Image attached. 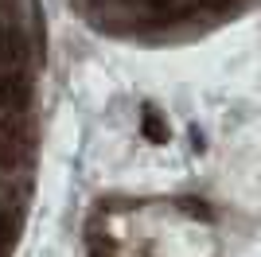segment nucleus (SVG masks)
Here are the masks:
<instances>
[{
  "mask_svg": "<svg viewBox=\"0 0 261 257\" xmlns=\"http://www.w3.org/2000/svg\"><path fill=\"white\" fill-rule=\"evenodd\" d=\"M23 55H28V39L16 23L0 28V70H23Z\"/></svg>",
  "mask_w": 261,
  "mask_h": 257,
  "instance_id": "1",
  "label": "nucleus"
},
{
  "mask_svg": "<svg viewBox=\"0 0 261 257\" xmlns=\"http://www.w3.org/2000/svg\"><path fill=\"white\" fill-rule=\"evenodd\" d=\"M141 133H144L148 140H152V144H164V140H168V125L160 121V113H156L152 106H144V117H141Z\"/></svg>",
  "mask_w": 261,
  "mask_h": 257,
  "instance_id": "2",
  "label": "nucleus"
},
{
  "mask_svg": "<svg viewBox=\"0 0 261 257\" xmlns=\"http://www.w3.org/2000/svg\"><path fill=\"white\" fill-rule=\"evenodd\" d=\"M12 238H16V218H12L8 203H0V253L12 246Z\"/></svg>",
  "mask_w": 261,
  "mask_h": 257,
  "instance_id": "3",
  "label": "nucleus"
},
{
  "mask_svg": "<svg viewBox=\"0 0 261 257\" xmlns=\"http://www.w3.org/2000/svg\"><path fill=\"white\" fill-rule=\"evenodd\" d=\"M184 211L191 214V218H211V207L203 203V199H184Z\"/></svg>",
  "mask_w": 261,
  "mask_h": 257,
  "instance_id": "4",
  "label": "nucleus"
}]
</instances>
